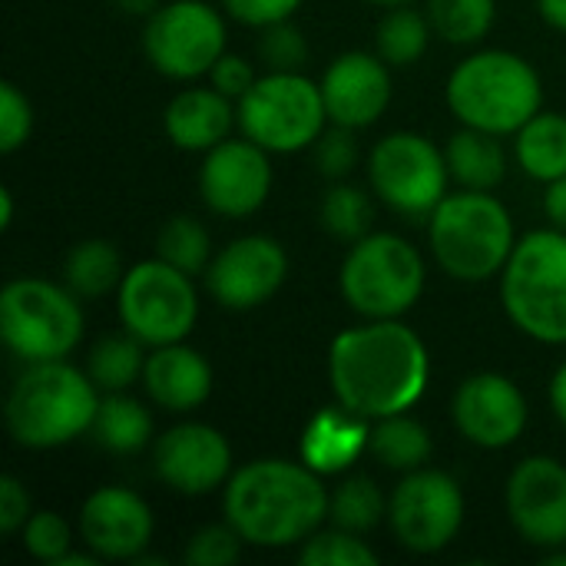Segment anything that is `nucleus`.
<instances>
[{
  "label": "nucleus",
  "mask_w": 566,
  "mask_h": 566,
  "mask_svg": "<svg viewBox=\"0 0 566 566\" xmlns=\"http://www.w3.org/2000/svg\"><path fill=\"white\" fill-rule=\"evenodd\" d=\"M431 378V355L421 335L401 318H368L342 332L328 348L335 401L365 421L401 415L421 401Z\"/></svg>",
  "instance_id": "obj_1"
},
{
  "label": "nucleus",
  "mask_w": 566,
  "mask_h": 566,
  "mask_svg": "<svg viewBox=\"0 0 566 566\" xmlns=\"http://www.w3.org/2000/svg\"><path fill=\"white\" fill-rule=\"evenodd\" d=\"M226 521L249 547L282 551L305 544L328 521V488L305 461H249L226 481Z\"/></svg>",
  "instance_id": "obj_2"
},
{
  "label": "nucleus",
  "mask_w": 566,
  "mask_h": 566,
  "mask_svg": "<svg viewBox=\"0 0 566 566\" xmlns=\"http://www.w3.org/2000/svg\"><path fill=\"white\" fill-rule=\"evenodd\" d=\"M99 388L66 358L30 361L7 395V428L33 451L63 448L93 428Z\"/></svg>",
  "instance_id": "obj_3"
},
{
  "label": "nucleus",
  "mask_w": 566,
  "mask_h": 566,
  "mask_svg": "<svg viewBox=\"0 0 566 566\" xmlns=\"http://www.w3.org/2000/svg\"><path fill=\"white\" fill-rule=\"evenodd\" d=\"M541 73L511 50H478L461 60L448 80V106L461 126L494 136L517 133L541 113Z\"/></svg>",
  "instance_id": "obj_4"
},
{
  "label": "nucleus",
  "mask_w": 566,
  "mask_h": 566,
  "mask_svg": "<svg viewBox=\"0 0 566 566\" xmlns=\"http://www.w3.org/2000/svg\"><path fill=\"white\" fill-rule=\"evenodd\" d=\"M428 242L438 265L458 282H488L501 275L517 245L507 206L481 189L444 196L428 216Z\"/></svg>",
  "instance_id": "obj_5"
},
{
  "label": "nucleus",
  "mask_w": 566,
  "mask_h": 566,
  "mask_svg": "<svg viewBox=\"0 0 566 566\" xmlns=\"http://www.w3.org/2000/svg\"><path fill=\"white\" fill-rule=\"evenodd\" d=\"M507 318L541 345H566V232L537 229L517 239L504 272Z\"/></svg>",
  "instance_id": "obj_6"
},
{
  "label": "nucleus",
  "mask_w": 566,
  "mask_h": 566,
  "mask_svg": "<svg viewBox=\"0 0 566 566\" xmlns=\"http://www.w3.org/2000/svg\"><path fill=\"white\" fill-rule=\"evenodd\" d=\"M424 279L421 252L395 232H368L352 242L338 272L342 295L361 318H401L418 305Z\"/></svg>",
  "instance_id": "obj_7"
},
{
  "label": "nucleus",
  "mask_w": 566,
  "mask_h": 566,
  "mask_svg": "<svg viewBox=\"0 0 566 566\" xmlns=\"http://www.w3.org/2000/svg\"><path fill=\"white\" fill-rule=\"evenodd\" d=\"M239 129L269 153H302L325 133L322 86L302 70H269L235 103Z\"/></svg>",
  "instance_id": "obj_8"
},
{
  "label": "nucleus",
  "mask_w": 566,
  "mask_h": 566,
  "mask_svg": "<svg viewBox=\"0 0 566 566\" xmlns=\"http://www.w3.org/2000/svg\"><path fill=\"white\" fill-rule=\"evenodd\" d=\"M0 335L27 365L70 358L83 338L80 298L46 279H13L0 292Z\"/></svg>",
  "instance_id": "obj_9"
},
{
  "label": "nucleus",
  "mask_w": 566,
  "mask_h": 566,
  "mask_svg": "<svg viewBox=\"0 0 566 566\" xmlns=\"http://www.w3.org/2000/svg\"><path fill=\"white\" fill-rule=\"evenodd\" d=\"M116 308L133 338H139L146 348H159L186 342L199 318V295L192 275L163 259H146L126 269L116 289Z\"/></svg>",
  "instance_id": "obj_10"
},
{
  "label": "nucleus",
  "mask_w": 566,
  "mask_h": 566,
  "mask_svg": "<svg viewBox=\"0 0 566 566\" xmlns=\"http://www.w3.org/2000/svg\"><path fill=\"white\" fill-rule=\"evenodd\" d=\"M368 179L375 196L401 216H431L448 196V159L421 133H391L375 143L368 156Z\"/></svg>",
  "instance_id": "obj_11"
},
{
  "label": "nucleus",
  "mask_w": 566,
  "mask_h": 566,
  "mask_svg": "<svg viewBox=\"0 0 566 566\" xmlns=\"http://www.w3.org/2000/svg\"><path fill=\"white\" fill-rule=\"evenodd\" d=\"M146 60L169 80L209 76L226 53V20L206 0H172L149 13L143 30Z\"/></svg>",
  "instance_id": "obj_12"
},
{
  "label": "nucleus",
  "mask_w": 566,
  "mask_h": 566,
  "mask_svg": "<svg viewBox=\"0 0 566 566\" xmlns=\"http://www.w3.org/2000/svg\"><path fill=\"white\" fill-rule=\"evenodd\" d=\"M464 524L461 484L434 468H418L401 478L388 497V527L411 554L444 551Z\"/></svg>",
  "instance_id": "obj_13"
},
{
  "label": "nucleus",
  "mask_w": 566,
  "mask_h": 566,
  "mask_svg": "<svg viewBox=\"0 0 566 566\" xmlns=\"http://www.w3.org/2000/svg\"><path fill=\"white\" fill-rule=\"evenodd\" d=\"M289 275V252L272 235H239L206 269L209 295L229 312L265 305Z\"/></svg>",
  "instance_id": "obj_14"
},
{
  "label": "nucleus",
  "mask_w": 566,
  "mask_h": 566,
  "mask_svg": "<svg viewBox=\"0 0 566 566\" xmlns=\"http://www.w3.org/2000/svg\"><path fill=\"white\" fill-rule=\"evenodd\" d=\"M514 531L541 551L566 547V464L547 454L521 461L504 491Z\"/></svg>",
  "instance_id": "obj_15"
},
{
  "label": "nucleus",
  "mask_w": 566,
  "mask_h": 566,
  "mask_svg": "<svg viewBox=\"0 0 566 566\" xmlns=\"http://www.w3.org/2000/svg\"><path fill=\"white\" fill-rule=\"evenodd\" d=\"M202 156L206 159L199 169V196L216 216L245 219L265 206L272 192L269 149H262L249 136H229Z\"/></svg>",
  "instance_id": "obj_16"
},
{
  "label": "nucleus",
  "mask_w": 566,
  "mask_h": 566,
  "mask_svg": "<svg viewBox=\"0 0 566 566\" xmlns=\"http://www.w3.org/2000/svg\"><path fill=\"white\" fill-rule=\"evenodd\" d=\"M153 471L169 491L202 497L232 478V448L219 428L186 421L159 434L153 448Z\"/></svg>",
  "instance_id": "obj_17"
},
{
  "label": "nucleus",
  "mask_w": 566,
  "mask_h": 566,
  "mask_svg": "<svg viewBox=\"0 0 566 566\" xmlns=\"http://www.w3.org/2000/svg\"><path fill=\"white\" fill-rule=\"evenodd\" d=\"M451 418L471 444L501 451L521 441L527 428V398L507 375L478 371L458 385Z\"/></svg>",
  "instance_id": "obj_18"
},
{
  "label": "nucleus",
  "mask_w": 566,
  "mask_h": 566,
  "mask_svg": "<svg viewBox=\"0 0 566 566\" xmlns=\"http://www.w3.org/2000/svg\"><path fill=\"white\" fill-rule=\"evenodd\" d=\"M149 504L129 488H99L80 507V541L99 560H136L153 541Z\"/></svg>",
  "instance_id": "obj_19"
},
{
  "label": "nucleus",
  "mask_w": 566,
  "mask_h": 566,
  "mask_svg": "<svg viewBox=\"0 0 566 566\" xmlns=\"http://www.w3.org/2000/svg\"><path fill=\"white\" fill-rule=\"evenodd\" d=\"M318 86L328 109V123L348 129H365L378 123L391 103V70L378 53L365 50L335 56Z\"/></svg>",
  "instance_id": "obj_20"
},
{
  "label": "nucleus",
  "mask_w": 566,
  "mask_h": 566,
  "mask_svg": "<svg viewBox=\"0 0 566 566\" xmlns=\"http://www.w3.org/2000/svg\"><path fill=\"white\" fill-rule=\"evenodd\" d=\"M143 388L153 405L172 415L196 411L212 395V365L189 345L172 342L146 355Z\"/></svg>",
  "instance_id": "obj_21"
},
{
  "label": "nucleus",
  "mask_w": 566,
  "mask_h": 566,
  "mask_svg": "<svg viewBox=\"0 0 566 566\" xmlns=\"http://www.w3.org/2000/svg\"><path fill=\"white\" fill-rule=\"evenodd\" d=\"M235 123H239L235 99L222 96L216 86L182 90L169 99L163 113L169 143L186 153H209L212 146L229 139Z\"/></svg>",
  "instance_id": "obj_22"
},
{
  "label": "nucleus",
  "mask_w": 566,
  "mask_h": 566,
  "mask_svg": "<svg viewBox=\"0 0 566 566\" xmlns=\"http://www.w3.org/2000/svg\"><path fill=\"white\" fill-rule=\"evenodd\" d=\"M371 428L365 418L352 415L348 408H325L312 418L302 434V461L318 474H338L358 461L368 448Z\"/></svg>",
  "instance_id": "obj_23"
},
{
  "label": "nucleus",
  "mask_w": 566,
  "mask_h": 566,
  "mask_svg": "<svg viewBox=\"0 0 566 566\" xmlns=\"http://www.w3.org/2000/svg\"><path fill=\"white\" fill-rule=\"evenodd\" d=\"M444 159L451 169V179H458L464 189L494 192L507 179V153L501 146V136L464 126L454 133L444 146Z\"/></svg>",
  "instance_id": "obj_24"
},
{
  "label": "nucleus",
  "mask_w": 566,
  "mask_h": 566,
  "mask_svg": "<svg viewBox=\"0 0 566 566\" xmlns=\"http://www.w3.org/2000/svg\"><path fill=\"white\" fill-rule=\"evenodd\" d=\"M90 434L113 454H136L153 441V415L126 391H106V398H99Z\"/></svg>",
  "instance_id": "obj_25"
},
{
  "label": "nucleus",
  "mask_w": 566,
  "mask_h": 566,
  "mask_svg": "<svg viewBox=\"0 0 566 566\" xmlns=\"http://www.w3.org/2000/svg\"><path fill=\"white\" fill-rule=\"evenodd\" d=\"M514 153L521 169L537 182H554L566 176V116L537 113L514 133Z\"/></svg>",
  "instance_id": "obj_26"
},
{
  "label": "nucleus",
  "mask_w": 566,
  "mask_h": 566,
  "mask_svg": "<svg viewBox=\"0 0 566 566\" xmlns=\"http://www.w3.org/2000/svg\"><path fill=\"white\" fill-rule=\"evenodd\" d=\"M63 275H66V289L76 298H103L106 292L119 289L126 269H123V255L113 242L86 239L70 249V255L63 262Z\"/></svg>",
  "instance_id": "obj_27"
},
{
  "label": "nucleus",
  "mask_w": 566,
  "mask_h": 566,
  "mask_svg": "<svg viewBox=\"0 0 566 566\" xmlns=\"http://www.w3.org/2000/svg\"><path fill=\"white\" fill-rule=\"evenodd\" d=\"M368 451L385 468L408 474V471H418L428 464L434 444H431V431L421 421H415L408 411H401V415H388V418L375 421Z\"/></svg>",
  "instance_id": "obj_28"
},
{
  "label": "nucleus",
  "mask_w": 566,
  "mask_h": 566,
  "mask_svg": "<svg viewBox=\"0 0 566 566\" xmlns=\"http://www.w3.org/2000/svg\"><path fill=\"white\" fill-rule=\"evenodd\" d=\"M388 521V497L371 478H345L328 491V524L348 534H368Z\"/></svg>",
  "instance_id": "obj_29"
},
{
  "label": "nucleus",
  "mask_w": 566,
  "mask_h": 566,
  "mask_svg": "<svg viewBox=\"0 0 566 566\" xmlns=\"http://www.w3.org/2000/svg\"><path fill=\"white\" fill-rule=\"evenodd\" d=\"M431 33L434 30H431L428 13H418L415 7L401 3L381 17L378 33H375V46L388 66H411L424 56Z\"/></svg>",
  "instance_id": "obj_30"
},
{
  "label": "nucleus",
  "mask_w": 566,
  "mask_h": 566,
  "mask_svg": "<svg viewBox=\"0 0 566 566\" xmlns=\"http://www.w3.org/2000/svg\"><path fill=\"white\" fill-rule=\"evenodd\" d=\"M143 368H146L143 342L133 338L129 332L96 342L86 361V375L96 381L99 391H126L133 381H143Z\"/></svg>",
  "instance_id": "obj_31"
},
{
  "label": "nucleus",
  "mask_w": 566,
  "mask_h": 566,
  "mask_svg": "<svg viewBox=\"0 0 566 566\" xmlns=\"http://www.w3.org/2000/svg\"><path fill=\"white\" fill-rule=\"evenodd\" d=\"M156 259L169 262L186 275H199L212 262V239L209 229L192 216H172L163 222L156 235Z\"/></svg>",
  "instance_id": "obj_32"
},
{
  "label": "nucleus",
  "mask_w": 566,
  "mask_h": 566,
  "mask_svg": "<svg viewBox=\"0 0 566 566\" xmlns=\"http://www.w3.org/2000/svg\"><path fill=\"white\" fill-rule=\"evenodd\" d=\"M494 0H428L431 30L454 46H471L484 40L494 27Z\"/></svg>",
  "instance_id": "obj_33"
},
{
  "label": "nucleus",
  "mask_w": 566,
  "mask_h": 566,
  "mask_svg": "<svg viewBox=\"0 0 566 566\" xmlns=\"http://www.w3.org/2000/svg\"><path fill=\"white\" fill-rule=\"evenodd\" d=\"M322 226L328 235L342 239V242H358L371 232V219H375V206L368 199V192L361 186H352L345 179H338L325 199H322Z\"/></svg>",
  "instance_id": "obj_34"
},
{
  "label": "nucleus",
  "mask_w": 566,
  "mask_h": 566,
  "mask_svg": "<svg viewBox=\"0 0 566 566\" xmlns=\"http://www.w3.org/2000/svg\"><path fill=\"white\" fill-rule=\"evenodd\" d=\"M298 560L305 566H375L378 554L361 541V534L328 527V531H315L302 544Z\"/></svg>",
  "instance_id": "obj_35"
},
{
  "label": "nucleus",
  "mask_w": 566,
  "mask_h": 566,
  "mask_svg": "<svg viewBox=\"0 0 566 566\" xmlns=\"http://www.w3.org/2000/svg\"><path fill=\"white\" fill-rule=\"evenodd\" d=\"M20 534H23V551L40 564L56 566L73 551V531L53 511H33Z\"/></svg>",
  "instance_id": "obj_36"
},
{
  "label": "nucleus",
  "mask_w": 566,
  "mask_h": 566,
  "mask_svg": "<svg viewBox=\"0 0 566 566\" xmlns=\"http://www.w3.org/2000/svg\"><path fill=\"white\" fill-rule=\"evenodd\" d=\"M259 60L269 70H302L308 60V40L292 20L269 23L259 36Z\"/></svg>",
  "instance_id": "obj_37"
},
{
  "label": "nucleus",
  "mask_w": 566,
  "mask_h": 566,
  "mask_svg": "<svg viewBox=\"0 0 566 566\" xmlns=\"http://www.w3.org/2000/svg\"><path fill=\"white\" fill-rule=\"evenodd\" d=\"M358 156H361L358 153V139H355V129H348V126H335L332 123V129H325L312 143V163L332 182L348 179L352 169L358 166Z\"/></svg>",
  "instance_id": "obj_38"
},
{
  "label": "nucleus",
  "mask_w": 566,
  "mask_h": 566,
  "mask_svg": "<svg viewBox=\"0 0 566 566\" xmlns=\"http://www.w3.org/2000/svg\"><path fill=\"white\" fill-rule=\"evenodd\" d=\"M242 537L239 531L226 521V524H209L202 531L192 534L182 560L189 566H229L242 557Z\"/></svg>",
  "instance_id": "obj_39"
},
{
  "label": "nucleus",
  "mask_w": 566,
  "mask_h": 566,
  "mask_svg": "<svg viewBox=\"0 0 566 566\" xmlns=\"http://www.w3.org/2000/svg\"><path fill=\"white\" fill-rule=\"evenodd\" d=\"M33 133V106L17 83H0V153H17Z\"/></svg>",
  "instance_id": "obj_40"
},
{
  "label": "nucleus",
  "mask_w": 566,
  "mask_h": 566,
  "mask_svg": "<svg viewBox=\"0 0 566 566\" xmlns=\"http://www.w3.org/2000/svg\"><path fill=\"white\" fill-rule=\"evenodd\" d=\"M255 80H259V73L252 70V63L245 56H235V53H222L216 60V66L209 70V86H216L222 96H229L235 103L252 90Z\"/></svg>",
  "instance_id": "obj_41"
},
{
  "label": "nucleus",
  "mask_w": 566,
  "mask_h": 566,
  "mask_svg": "<svg viewBox=\"0 0 566 566\" xmlns=\"http://www.w3.org/2000/svg\"><path fill=\"white\" fill-rule=\"evenodd\" d=\"M229 17H235L245 27H269L279 20H292V13L302 7V0H222Z\"/></svg>",
  "instance_id": "obj_42"
},
{
  "label": "nucleus",
  "mask_w": 566,
  "mask_h": 566,
  "mask_svg": "<svg viewBox=\"0 0 566 566\" xmlns=\"http://www.w3.org/2000/svg\"><path fill=\"white\" fill-rule=\"evenodd\" d=\"M30 514H33V507H30L27 488L13 474H3L0 478V534L3 537L20 534L23 524L30 521Z\"/></svg>",
  "instance_id": "obj_43"
},
{
  "label": "nucleus",
  "mask_w": 566,
  "mask_h": 566,
  "mask_svg": "<svg viewBox=\"0 0 566 566\" xmlns=\"http://www.w3.org/2000/svg\"><path fill=\"white\" fill-rule=\"evenodd\" d=\"M544 212L551 219L554 229L566 232V176L547 182V192H544Z\"/></svg>",
  "instance_id": "obj_44"
},
{
  "label": "nucleus",
  "mask_w": 566,
  "mask_h": 566,
  "mask_svg": "<svg viewBox=\"0 0 566 566\" xmlns=\"http://www.w3.org/2000/svg\"><path fill=\"white\" fill-rule=\"evenodd\" d=\"M551 408H554L557 421L566 428V361L551 378Z\"/></svg>",
  "instance_id": "obj_45"
},
{
  "label": "nucleus",
  "mask_w": 566,
  "mask_h": 566,
  "mask_svg": "<svg viewBox=\"0 0 566 566\" xmlns=\"http://www.w3.org/2000/svg\"><path fill=\"white\" fill-rule=\"evenodd\" d=\"M537 10H541V17L554 30H564L566 33V0H537Z\"/></svg>",
  "instance_id": "obj_46"
},
{
  "label": "nucleus",
  "mask_w": 566,
  "mask_h": 566,
  "mask_svg": "<svg viewBox=\"0 0 566 566\" xmlns=\"http://www.w3.org/2000/svg\"><path fill=\"white\" fill-rule=\"evenodd\" d=\"M10 226H13V192L0 189V229H10Z\"/></svg>",
  "instance_id": "obj_47"
},
{
  "label": "nucleus",
  "mask_w": 566,
  "mask_h": 566,
  "mask_svg": "<svg viewBox=\"0 0 566 566\" xmlns=\"http://www.w3.org/2000/svg\"><path fill=\"white\" fill-rule=\"evenodd\" d=\"M116 7L126 13H153L159 7V0H116Z\"/></svg>",
  "instance_id": "obj_48"
},
{
  "label": "nucleus",
  "mask_w": 566,
  "mask_h": 566,
  "mask_svg": "<svg viewBox=\"0 0 566 566\" xmlns=\"http://www.w3.org/2000/svg\"><path fill=\"white\" fill-rule=\"evenodd\" d=\"M544 564H547V566H566V551H564V547H557V551H551Z\"/></svg>",
  "instance_id": "obj_49"
},
{
  "label": "nucleus",
  "mask_w": 566,
  "mask_h": 566,
  "mask_svg": "<svg viewBox=\"0 0 566 566\" xmlns=\"http://www.w3.org/2000/svg\"><path fill=\"white\" fill-rule=\"evenodd\" d=\"M368 3H378V7H401V3H411V0H368Z\"/></svg>",
  "instance_id": "obj_50"
}]
</instances>
